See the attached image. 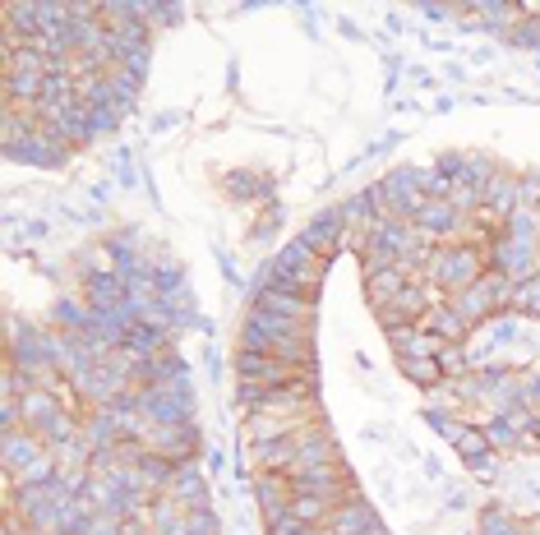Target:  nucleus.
I'll list each match as a JSON object with an SVG mask.
<instances>
[{"label":"nucleus","instance_id":"f257e3e1","mask_svg":"<svg viewBox=\"0 0 540 535\" xmlns=\"http://www.w3.org/2000/svg\"><path fill=\"white\" fill-rule=\"evenodd\" d=\"M370 526H379V517H374V508L360 494H351L347 503H337L333 517H328V531L333 535H360V531H370Z\"/></svg>","mask_w":540,"mask_h":535},{"label":"nucleus","instance_id":"f03ea898","mask_svg":"<svg viewBox=\"0 0 540 535\" xmlns=\"http://www.w3.org/2000/svg\"><path fill=\"white\" fill-rule=\"evenodd\" d=\"M402 374L420 388H439V379H444V369H439L434 356H402Z\"/></svg>","mask_w":540,"mask_h":535},{"label":"nucleus","instance_id":"7ed1b4c3","mask_svg":"<svg viewBox=\"0 0 540 535\" xmlns=\"http://www.w3.org/2000/svg\"><path fill=\"white\" fill-rule=\"evenodd\" d=\"M305 531H310V526L300 522L296 512H287V517H282V522H273V526H268V535H305Z\"/></svg>","mask_w":540,"mask_h":535}]
</instances>
